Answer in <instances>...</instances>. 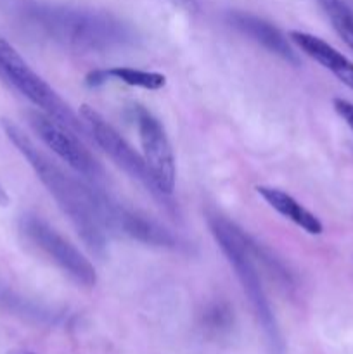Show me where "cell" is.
<instances>
[{
    "instance_id": "12",
    "label": "cell",
    "mask_w": 353,
    "mask_h": 354,
    "mask_svg": "<svg viewBox=\"0 0 353 354\" xmlns=\"http://www.w3.org/2000/svg\"><path fill=\"white\" fill-rule=\"evenodd\" d=\"M256 192H258V196H262V199L265 201L272 209H275L280 216L289 220L291 223H294L296 227L303 228L307 234L320 235L322 232H324L320 220H318L314 213H310L303 204L298 203L293 196L284 192V190L275 189V187L258 185L256 187Z\"/></svg>"
},
{
    "instance_id": "6",
    "label": "cell",
    "mask_w": 353,
    "mask_h": 354,
    "mask_svg": "<svg viewBox=\"0 0 353 354\" xmlns=\"http://www.w3.org/2000/svg\"><path fill=\"white\" fill-rule=\"evenodd\" d=\"M135 124H137L138 140L142 145V158L149 169L152 183L159 196H172L176 182V165L172 144L166 135L161 121L142 106L134 107Z\"/></svg>"
},
{
    "instance_id": "11",
    "label": "cell",
    "mask_w": 353,
    "mask_h": 354,
    "mask_svg": "<svg viewBox=\"0 0 353 354\" xmlns=\"http://www.w3.org/2000/svg\"><path fill=\"white\" fill-rule=\"evenodd\" d=\"M291 41L300 48L303 54L314 59L315 62L331 71L341 83H345L350 90H353V62L348 57L336 50L332 45L324 41L315 35L305 31H291Z\"/></svg>"
},
{
    "instance_id": "9",
    "label": "cell",
    "mask_w": 353,
    "mask_h": 354,
    "mask_svg": "<svg viewBox=\"0 0 353 354\" xmlns=\"http://www.w3.org/2000/svg\"><path fill=\"white\" fill-rule=\"evenodd\" d=\"M30 124L35 133L42 142L66 162L69 168L82 173L83 176L96 180L102 175V168L96 161L89 149L82 144L78 133L68 128L66 124L59 123L54 118L47 116L45 113H30Z\"/></svg>"
},
{
    "instance_id": "10",
    "label": "cell",
    "mask_w": 353,
    "mask_h": 354,
    "mask_svg": "<svg viewBox=\"0 0 353 354\" xmlns=\"http://www.w3.org/2000/svg\"><path fill=\"white\" fill-rule=\"evenodd\" d=\"M227 21L239 33L258 44L270 54L279 55L280 59L291 62V64H300V57L291 47L286 35L279 28L273 26L270 21L255 16L251 12H244V10H230V12H227Z\"/></svg>"
},
{
    "instance_id": "18",
    "label": "cell",
    "mask_w": 353,
    "mask_h": 354,
    "mask_svg": "<svg viewBox=\"0 0 353 354\" xmlns=\"http://www.w3.org/2000/svg\"><path fill=\"white\" fill-rule=\"evenodd\" d=\"M9 354H33V353H30V351H12V353H9Z\"/></svg>"
},
{
    "instance_id": "3",
    "label": "cell",
    "mask_w": 353,
    "mask_h": 354,
    "mask_svg": "<svg viewBox=\"0 0 353 354\" xmlns=\"http://www.w3.org/2000/svg\"><path fill=\"white\" fill-rule=\"evenodd\" d=\"M208 227H210L211 235L217 241L220 251L227 258L228 265L235 272V277L242 286V290L249 299V304H251L270 346L280 353L282 344H280L279 328H277L269 297L263 289L262 277H260L255 263L258 248L234 221L221 216L220 213H208Z\"/></svg>"
},
{
    "instance_id": "4",
    "label": "cell",
    "mask_w": 353,
    "mask_h": 354,
    "mask_svg": "<svg viewBox=\"0 0 353 354\" xmlns=\"http://www.w3.org/2000/svg\"><path fill=\"white\" fill-rule=\"evenodd\" d=\"M0 76H3L21 95L26 97L47 116L66 124L76 133L87 130L82 118L73 113L61 95L42 76H38L21 57L19 52L2 37H0Z\"/></svg>"
},
{
    "instance_id": "7",
    "label": "cell",
    "mask_w": 353,
    "mask_h": 354,
    "mask_svg": "<svg viewBox=\"0 0 353 354\" xmlns=\"http://www.w3.org/2000/svg\"><path fill=\"white\" fill-rule=\"evenodd\" d=\"M78 116L82 118L83 124H85L87 131L92 135L93 142L127 173L128 176H132L134 180H137L138 183L145 187L149 192L154 197H161L159 192L156 190L154 183H152L151 175H149V169L145 166L144 158L128 144L127 138H123L120 135V131L113 127L111 123H107L99 113H97L93 107L90 106H82L80 107ZM163 199V197H161Z\"/></svg>"
},
{
    "instance_id": "16",
    "label": "cell",
    "mask_w": 353,
    "mask_h": 354,
    "mask_svg": "<svg viewBox=\"0 0 353 354\" xmlns=\"http://www.w3.org/2000/svg\"><path fill=\"white\" fill-rule=\"evenodd\" d=\"M172 2L175 3V6L182 7V9L189 10V12H192V10L197 9V2H196V0H172Z\"/></svg>"
},
{
    "instance_id": "2",
    "label": "cell",
    "mask_w": 353,
    "mask_h": 354,
    "mask_svg": "<svg viewBox=\"0 0 353 354\" xmlns=\"http://www.w3.org/2000/svg\"><path fill=\"white\" fill-rule=\"evenodd\" d=\"M31 19L55 44L80 52H106L134 44L135 33L111 14L68 6H37Z\"/></svg>"
},
{
    "instance_id": "13",
    "label": "cell",
    "mask_w": 353,
    "mask_h": 354,
    "mask_svg": "<svg viewBox=\"0 0 353 354\" xmlns=\"http://www.w3.org/2000/svg\"><path fill=\"white\" fill-rule=\"evenodd\" d=\"M107 82H121L130 86H138L144 90H159L166 85V76L154 71H142L134 68H109V69H96L85 76V83L90 88L104 85Z\"/></svg>"
},
{
    "instance_id": "1",
    "label": "cell",
    "mask_w": 353,
    "mask_h": 354,
    "mask_svg": "<svg viewBox=\"0 0 353 354\" xmlns=\"http://www.w3.org/2000/svg\"><path fill=\"white\" fill-rule=\"evenodd\" d=\"M2 130L10 144L26 159L42 185L54 197L62 213L71 221L87 249L93 254L102 256L106 252V228L100 220L92 187L76 180L57 162L45 156L31 140L30 135L24 133L23 128L17 127L14 121L3 118Z\"/></svg>"
},
{
    "instance_id": "14",
    "label": "cell",
    "mask_w": 353,
    "mask_h": 354,
    "mask_svg": "<svg viewBox=\"0 0 353 354\" xmlns=\"http://www.w3.org/2000/svg\"><path fill=\"white\" fill-rule=\"evenodd\" d=\"M317 3L339 38L353 50V10L346 6L345 0H317Z\"/></svg>"
},
{
    "instance_id": "15",
    "label": "cell",
    "mask_w": 353,
    "mask_h": 354,
    "mask_svg": "<svg viewBox=\"0 0 353 354\" xmlns=\"http://www.w3.org/2000/svg\"><path fill=\"white\" fill-rule=\"evenodd\" d=\"M332 106H334L338 116L353 130V104L345 99H334L332 100Z\"/></svg>"
},
{
    "instance_id": "17",
    "label": "cell",
    "mask_w": 353,
    "mask_h": 354,
    "mask_svg": "<svg viewBox=\"0 0 353 354\" xmlns=\"http://www.w3.org/2000/svg\"><path fill=\"white\" fill-rule=\"evenodd\" d=\"M7 204H9V196H7L6 189L0 183V206H7Z\"/></svg>"
},
{
    "instance_id": "5",
    "label": "cell",
    "mask_w": 353,
    "mask_h": 354,
    "mask_svg": "<svg viewBox=\"0 0 353 354\" xmlns=\"http://www.w3.org/2000/svg\"><path fill=\"white\" fill-rule=\"evenodd\" d=\"M19 230L31 245L47 256L73 282L82 287L96 286L97 273L92 263L47 221L35 214H24L19 221Z\"/></svg>"
},
{
    "instance_id": "8",
    "label": "cell",
    "mask_w": 353,
    "mask_h": 354,
    "mask_svg": "<svg viewBox=\"0 0 353 354\" xmlns=\"http://www.w3.org/2000/svg\"><path fill=\"white\" fill-rule=\"evenodd\" d=\"M93 197H96L97 209H99L104 228L120 232L134 241L154 245V248H176L179 245V239L158 221L116 203L104 192H99V189H93Z\"/></svg>"
}]
</instances>
